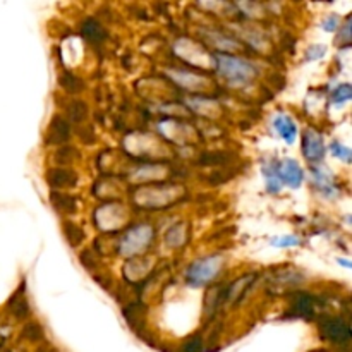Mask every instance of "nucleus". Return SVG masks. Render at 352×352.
<instances>
[{
	"instance_id": "a878e982",
	"label": "nucleus",
	"mask_w": 352,
	"mask_h": 352,
	"mask_svg": "<svg viewBox=\"0 0 352 352\" xmlns=\"http://www.w3.org/2000/svg\"><path fill=\"white\" fill-rule=\"evenodd\" d=\"M322 26L325 31H336L337 28H339V16H336V14H330L329 17H325V21H323Z\"/></svg>"
},
{
	"instance_id": "5701e85b",
	"label": "nucleus",
	"mask_w": 352,
	"mask_h": 352,
	"mask_svg": "<svg viewBox=\"0 0 352 352\" xmlns=\"http://www.w3.org/2000/svg\"><path fill=\"white\" fill-rule=\"evenodd\" d=\"M330 150H332L333 157L340 158V160H344V162H351L352 151L349 150V148L342 146V144H340V143H337V141H333L332 146H330Z\"/></svg>"
},
{
	"instance_id": "bb28decb",
	"label": "nucleus",
	"mask_w": 352,
	"mask_h": 352,
	"mask_svg": "<svg viewBox=\"0 0 352 352\" xmlns=\"http://www.w3.org/2000/svg\"><path fill=\"white\" fill-rule=\"evenodd\" d=\"M36 352H55V351L52 349V347H40Z\"/></svg>"
},
{
	"instance_id": "4be33fe9",
	"label": "nucleus",
	"mask_w": 352,
	"mask_h": 352,
	"mask_svg": "<svg viewBox=\"0 0 352 352\" xmlns=\"http://www.w3.org/2000/svg\"><path fill=\"white\" fill-rule=\"evenodd\" d=\"M227 160L226 155L222 153H206L199 157V165L206 167V165H220Z\"/></svg>"
},
{
	"instance_id": "6ab92c4d",
	"label": "nucleus",
	"mask_w": 352,
	"mask_h": 352,
	"mask_svg": "<svg viewBox=\"0 0 352 352\" xmlns=\"http://www.w3.org/2000/svg\"><path fill=\"white\" fill-rule=\"evenodd\" d=\"M76 157H78V153H76L74 148H71V146L60 148V150L55 153V160H57V164H60V165H69L71 162L76 160Z\"/></svg>"
},
{
	"instance_id": "cd10ccee",
	"label": "nucleus",
	"mask_w": 352,
	"mask_h": 352,
	"mask_svg": "<svg viewBox=\"0 0 352 352\" xmlns=\"http://www.w3.org/2000/svg\"><path fill=\"white\" fill-rule=\"evenodd\" d=\"M339 263H342L344 267H347V268H351V267H352L351 263H347V260H339Z\"/></svg>"
},
{
	"instance_id": "7ed1b4c3",
	"label": "nucleus",
	"mask_w": 352,
	"mask_h": 352,
	"mask_svg": "<svg viewBox=\"0 0 352 352\" xmlns=\"http://www.w3.org/2000/svg\"><path fill=\"white\" fill-rule=\"evenodd\" d=\"M320 332L323 339L337 344V346H346L351 340V327L342 318H325L320 323Z\"/></svg>"
},
{
	"instance_id": "423d86ee",
	"label": "nucleus",
	"mask_w": 352,
	"mask_h": 352,
	"mask_svg": "<svg viewBox=\"0 0 352 352\" xmlns=\"http://www.w3.org/2000/svg\"><path fill=\"white\" fill-rule=\"evenodd\" d=\"M278 177H280V182L287 184L289 188L298 189L299 186L302 184L305 175H302V170L298 165V162L287 158V160H284L280 164V175H278Z\"/></svg>"
},
{
	"instance_id": "412c9836",
	"label": "nucleus",
	"mask_w": 352,
	"mask_h": 352,
	"mask_svg": "<svg viewBox=\"0 0 352 352\" xmlns=\"http://www.w3.org/2000/svg\"><path fill=\"white\" fill-rule=\"evenodd\" d=\"M351 96H352V91H351V85H340L339 88L336 89V91H333V95H332V100H333V103H344V102H347V100H351Z\"/></svg>"
},
{
	"instance_id": "1a4fd4ad",
	"label": "nucleus",
	"mask_w": 352,
	"mask_h": 352,
	"mask_svg": "<svg viewBox=\"0 0 352 352\" xmlns=\"http://www.w3.org/2000/svg\"><path fill=\"white\" fill-rule=\"evenodd\" d=\"M9 311L12 313V316L16 320H24L30 316V305H28V299L24 296V284L21 285L19 291L9 299V305H7Z\"/></svg>"
},
{
	"instance_id": "f03ea898",
	"label": "nucleus",
	"mask_w": 352,
	"mask_h": 352,
	"mask_svg": "<svg viewBox=\"0 0 352 352\" xmlns=\"http://www.w3.org/2000/svg\"><path fill=\"white\" fill-rule=\"evenodd\" d=\"M220 265L222 261H219V258H205V260H198L188 268L186 272V278H188L189 284L192 285H203L206 282L212 280L220 270Z\"/></svg>"
},
{
	"instance_id": "0eeeda50",
	"label": "nucleus",
	"mask_w": 352,
	"mask_h": 352,
	"mask_svg": "<svg viewBox=\"0 0 352 352\" xmlns=\"http://www.w3.org/2000/svg\"><path fill=\"white\" fill-rule=\"evenodd\" d=\"M47 182L52 188L69 189L78 184V175L69 168H50L47 172Z\"/></svg>"
},
{
	"instance_id": "f3484780",
	"label": "nucleus",
	"mask_w": 352,
	"mask_h": 352,
	"mask_svg": "<svg viewBox=\"0 0 352 352\" xmlns=\"http://www.w3.org/2000/svg\"><path fill=\"white\" fill-rule=\"evenodd\" d=\"M263 174H265V177H267V189L272 192V195H277L278 189H280V186H282V182L278 181L280 177H278V174H277V168L272 167V165H270V168L265 167Z\"/></svg>"
},
{
	"instance_id": "ddd939ff",
	"label": "nucleus",
	"mask_w": 352,
	"mask_h": 352,
	"mask_svg": "<svg viewBox=\"0 0 352 352\" xmlns=\"http://www.w3.org/2000/svg\"><path fill=\"white\" fill-rule=\"evenodd\" d=\"M88 113H89L88 105H86L82 100H72V102L67 105L69 119H71L74 124H78V126H81V124L88 119Z\"/></svg>"
},
{
	"instance_id": "a211bd4d",
	"label": "nucleus",
	"mask_w": 352,
	"mask_h": 352,
	"mask_svg": "<svg viewBox=\"0 0 352 352\" xmlns=\"http://www.w3.org/2000/svg\"><path fill=\"white\" fill-rule=\"evenodd\" d=\"M23 337L24 339L31 340V342H38V340L43 339V329H41L36 322H31L24 327Z\"/></svg>"
},
{
	"instance_id": "f257e3e1",
	"label": "nucleus",
	"mask_w": 352,
	"mask_h": 352,
	"mask_svg": "<svg viewBox=\"0 0 352 352\" xmlns=\"http://www.w3.org/2000/svg\"><path fill=\"white\" fill-rule=\"evenodd\" d=\"M217 69H219L220 74H222L227 81L232 82V85H244V82L250 81L254 76V72H256L250 62L223 54L217 55Z\"/></svg>"
},
{
	"instance_id": "aec40b11",
	"label": "nucleus",
	"mask_w": 352,
	"mask_h": 352,
	"mask_svg": "<svg viewBox=\"0 0 352 352\" xmlns=\"http://www.w3.org/2000/svg\"><path fill=\"white\" fill-rule=\"evenodd\" d=\"M203 337L201 336H192L182 344L181 352H203Z\"/></svg>"
},
{
	"instance_id": "393cba45",
	"label": "nucleus",
	"mask_w": 352,
	"mask_h": 352,
	"mask_svg": "<svg viewBox=\"0 0 352 352\" xmlns=\"http://www.w3.org/2000/svg\"><path fill=\"white\" fill-rule=\"evenodd\" d=\"M272 244L275 248H289L294 246V244H299V239L294 236H285V237H278V239H272Z\"/></svg>"
},
{
	"instance_id": "39448f33",
	"label": "nucleus",
	"mask_w": 352,
	"mask_h": 352,
	"mask_svg": "<svg viewBox=\"0 0 352 352\" xmlns=\"http://www.w3.org/2000/svg\"><path fill=\"white\" fill-rule=\"evenodd\" d=\"M302 153L308 160L318 162L325 157V146H323L322 134L316 133L315 129H308L302 140Z\"/></svg>"
},
{
	"instance_id": "20e7f679",
	"label": "nucleus",
	"mask_w": 352,
	"mask_h": 352,
	"mask_svg": "<svg viewBox=\"0 0 352 352\" xmlns=\"http://www.w3.org/2000/svg\"><path fill=\"white\" fill-rule=\"evenodd\" d=\"M71 140V126L62 116L52 117L50 124L45 133V143L47 144H64Z\"/></svg>"
},
{
	"instance_id": "4468645a",
	"label": "nucleus",
	"mask_w": 352,
	"mask_h": 352,
	"mask_svg": "<svg viewBox=\"0 0 352 352\" xmlns=\"http://www.w3.org/2000/svg\"><path fill=\"white\" fill-rule=\"evenodd\" d=\"M144 313H146V308H144L143 305H140V302H134V305H131L129 308L124 309V316H126V320L129 322V325L133 327L134 330L143 327Z\"/></svg>"
},
{
	"instance_id": "2eb2a0df",
	"label": "nucleus",
	"mask_w": 352,
	"mask_h": 352,
	"mask_svg": "<svg viewBox=\"0 0 352 352\" xmlns=\"http://www.w3.org/2000/svg\"><path fill=\"white\" fill-rule=\"evenodd\" d=\"M62 230H64V236L65 239H67V243L71 244L72 248H78L79 244L85 241V232H82L81 227L76 226L74 222H64V226H62Z\"/></svg>"
},
{
	"instance_id": "dca6fc26",
	"label": "nucleus",
	"mask_w": 352,
	"mask_h": 352,
	"mask_svg": "<svg viewBox=\"0 0 352 352\" xmlns=\"http://www.w3.org/2000/svg\"><path fill=\"white\" fill-rule=\"evenodd\" d=\"M58 81H60L62 88H64L67 93H72V95H76V93H81L82 88H85V85H82L81 79L76 78V76L71 74V72H64Z\"/></svg>"
},
{
	"instance_id": "6e6552de",
	"label": "nucleus",
	"mask_w": 352,
	"mask_h": 352,
	"mask_svg": "<svg viewBox=\"0 0 352 352\" xmlns=\"http://www.w3.org/2000/svg\"><path fill=\"white\" fill-rule=\"evenodd\" d=\"M315 298L306 292H298L292 299L291 306H292V313H294L298 318H305V320H311L315 316Z\"/></svg>"
},
{
	"instance_id": "b1692460",
	"label": "nucleus",
	"mask_w": 352,
	"mask_h": 352,
	"mask_svg": "<svg viewBox=\"0 0 352 352\" xmlns=\"http://www.w3.org/2000/svg\"><path fill=\"white\" fill-rule=\"evenodd\" d=\"M327 54V47H322V45H313L308 52H306V60H318L323 55Z\"/></svg>"
},
{
	"instance_id": "c85d7f7f",
	"label": "nucleus",
	"mask_w": 352,
	"mask_h": 352,
	"mask_svg": "<svg viewBox=\"0 0 352 352\" xmlns=\"http://www.w3.org/2000/svg\"><path fill=\"white\" fill-rule=\"evenodd\" d=\"M0 342H2V340H0Z\"/></svg>"
},
{
	"instance_id": "9d476101",
	"label": "nucleus",
	"mask_w": 352,
	"mask_h": 352,
	"mask_svg": "<svg viewBox=\"0 0 352 352\" xmlns=\"http://www.w3.org/2000/svg\"><path fill=\"white\" fill-rule=\"evenodd\" d=\"M81 33L86 40L91 41V43L95 45H100L107 38L105 28H103L98 21L93 19V17H88V19L82 21Z\"/></svg>"
},
{
	"instance_id": "f8f14e48",
	"label": "nucleus",
	"mask_w": 352,
	"mask_h": 352,
	"mask_svg": "<svg viewBox=\"0 0 352 352\" xmlns=\"http://www.w3.org/2000/svg\"><path fill=\"white\" fill-rule=\"evenodd\" d=\"M48 199H50L52 206L60 213H74L78 210V201H76L74 196L67 195V192L54 191L50 192Z\"/></svg>"
},
{
	"instance_id": "9b49d317",
	"label": "nucleus",
	"mask_w": 352,
	"mask_h": 352,
	"mask_svg": "<svg viewBox=\"0 0 352 352\" xmlns=\"http://www.w3.org/2000/svg\"><path fill=\"white\" fill-rule=\"evenodd\" d=\"M274 127H275V131H277V133L280 134L282 140L287 141L289 144L294 143L296 134H298V127H296L294 120H292L291 117L284 116V113H280V116H278V117H275Z\"/></svg>"
}]
</instances>
